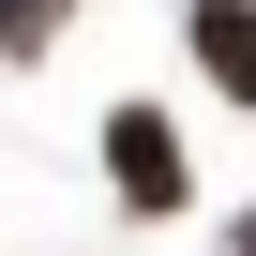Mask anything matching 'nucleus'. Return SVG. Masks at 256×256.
Here are the masks:
<instances>
[{"label": "nucleus", "instance_id": "7ed1b4c3", "mask_svg": "<svg viewBox=\"0 0 256 256\" xmlns=\"http://www.w3.org/2000/svg\"><path fill=\"white\" fill-rule=\"evenodd\" d=\"M60 30H76V0H0V60H46Z\"/></svg>", "mask_w": 256, "mask_h": 256}, {"label": "nucleus", "instance_id": "f257e3e1", "mask_svg": "<svg viewBox=\"0 0 256 256\" xmlns=\"http://www.w3.org/2000/svg\"><path fill=\"white\" fill-rule=\"evenodd\" d=\"M106 181H120V211H181L196 196V166H181V136H166V106H106Z\"/></svg>", "mask_w": 256, "mask_h": 256}, {"label": "nucleus", "instance_id": "f03ea898", "mask_svg": "<svg viewBox=\"0 0 256 256\" xmlns=\"http://www.w3.org/2000/svg\"><path fill=\"white\" fill-rule=\"evenodd\" d=\"M181 46H196V76L256 120V0H181Z\"/></svg>", "mask_w": 256, "mask_h": 256}, {"label": "nucleus", "instance_id": "20e7f679", "mask_svg": "<svg viewBox=\"0 0 256 256\" xmlns=\"http://www.w3.org/2000/svg\"><path fill=\"white\" fill-rule=\"evenodd\" d=\"M226 256H256V211H241V226H226Z\"/></svg>", "mask_w": 256, "mask_h": 256}]
</instances>
